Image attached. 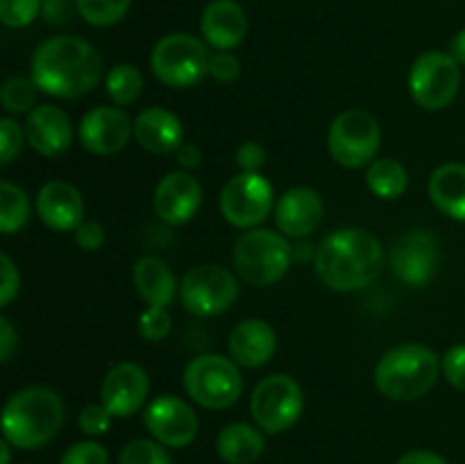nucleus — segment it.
I'll list each match as a JSON object with an SVG mask.
<instances>
[{"mask_svg":"<svg viewBox=\"0 0 465 464\" xmlns=\"http://www.w3.org/2000/svg\"><path fill=\"white\" fill-rule=\"evenodd\" d=\"M30 77L41 94L80 98L103 80V57L82 36H50L32 55Z\"/></svg>","mask_w":465,"mask_h":464,"instance_id":"f257e3e1","label":"nucleus"},{"mask_svg":"<svg viewBox=\"0 0 465 464\" xmlns=\"http://www.w3.org/2000/svg\"><path fill=\"white\" fill-rule=\"evenodd\" d=\"M384 248L372 232L361 227H341L316 246L318 277L331 291H359L380 277Z\"/></svg>","mask_w":465,"mask_h":464,"instance_id":"f03ea898","label":"nucleus"},{"mask_svg":"<svg viewBox=\"0 0 465 464\" xmlns=\"http://www.w3.org/2000/svg\"><path fill=\"white\" fill-rule=\"evenodd\" d=\"M66 421V405L50 387H25L3 408V439L14 449L35 450L50 444Z\"/></svg>","mask_w":465,"mask_h":464,"instance_id":"7ed1b4c3","label":"nucleus"},{"mask_svg":"<svg viewBox=\"0 0 465 464\" xmlns=\"http://www.w3.org/2000/svg\"><path fill=\"white\" fill-rule=\"evenodd\" d=\"M440 358L425 344H402L381 355L375 367V387L381 396L398 403L422 398L436 387Z\"/></svg>","mask_w":465,"mask_h":464,"instance_id":"20e7f679","label":"nucleus"},{"mask_svg":"<svg viewBox=\"0 0 465 464\" xmlns=\"http://www.w3.org/2000/svg\"><path fill=\"white\" fill-rule=\"evenodd\" d=\"M293 262V248L289 237L280 230L252 227L236 239L232 250V264L241 280L254 287L275 285L286 276Z\"/></svg>","mask_w":465,"mask_h":464,"instance_id":"39448f33","label":"nucleus"},{"mask_svg":"<svg viewBox=\"0 0 465 464\" xmlns=\"http://www.w3.org/2000/svg\"><path fill=\"white\" fill-rule=\"evenodd\" d=\"M209 59L212 50L207 41L186 32H173L154 44L150 68L162 85L171 89H189L207 76Z\"/></svg>","mask_w":465,"mask_h":464,"instance_id":"423d86ee","label":"nucleus"},{"mask_svg":"<svg viewBox=\"0 0 465 464\" xmlns=\"http://www.w3.org/2000/svg\"><path fill=\"white\" fill-rule=\"evenodd\" d=\"M184 389L200 408L227 409L243 394V376L232 358L216 353L198 355L184 368Z\"/></svg>","mask_w":465,"mask_h":464,"instance_id":"0eeeda50","label":"nucleus"},{"mask_svg":"<svg viewBox=\"0 0 465 464\" xmlns=\"http://www.w3.org/2000/svg\"><path fill=\"white\" fill-rule=\"evenodd\" d=\"M381 146V126L366 109H345L331 121L327 148L331 159L345 168L371 166Z\"/></svg>","mask_w":465,"mask_h":464,"instance_id":"6e6552de","label":"nucleus"},{"mask_svg":"<svg viewBox=\"0 0 465 464\" xmlns=\"http://www.w3.org/2000/svg\"><path fill=\"white\" fill-rule=\"evenodd\" d=\"M302 387L286 373L262 378L250 396V412H252L254 423L268 435H280L293 428L302 417Z\"/></svg>","mask_w":465,"mask_h":464,"instance_id":"1a4fd4ad","label":"nucleus"},{"mask_svg":"<svg viewBox=\"0 0 465 464\" xmlns=\"http://www.w3.org/2000/svg\"><path fill=\"white\" fill-rule=\"evenodd\" d=\"M461 86V66L443 50H427L409 71V91L418 107L439 112L454 103Z\"/></svg>","mask_w":465,"mask_h":464,"instance_id":"9d476101","label":"nucleus"},{"mask_svg":"<svg viewBox=\"0 0 465 464\" xmlns=\"http://www.w3.org/2000/svg\"><path fill=\"white\" fill-rule=\"evenodd\" d=\"M180 298L186 312L195 317H216L227 312L239 298V282L221 264H203L182 277Z\"/></svg>","mask_w":465,"mask_h":464,"instance_id":"9b49d317","label":"nucleus"},{"mask_svg":"<svg viewBox=\"0 0 465 464\" xmlns=\"http://www.w3.org/2000/svg\"><path fill=\"white\" fill-rule=\"evenodd\" d=\"M275 209V189L262 173H239L221 191V214L230 226L252 230Z\"/></svg>","mask_w":465,"mask_h":464,"instance_id":"f8f14e48","label":"nucleus"},{"mask_svg":"<svg viewBox=\"0 0 465 464\" xmlns=\"http://www.w3.org/2000/svg\"><path fill=\"white\" fill-rule=\"evenodd\" d=\"M143 423L153 439L166 449H184L198 437L200 421L195 409L175 394H162L145 405Z\"/></svg>","mask_w":465,"mask_h":464,"instance_id":"ddd939ff","label":"nucleus"},{"mask_svg":"<svg viewBox=\"0 0 465 464\" xmlns=\"http://www.w3.org/2000/svg\"><path fill=\"white\" fill-rule=\"evenodd\" d=\"M134 135V121L130 114L116 105H100V107L89 109L82 116L77 136L84 150L98 157L121 153L127 146L130 136Z\"/></svg>","mask_w":465,"mask_h":464,"instance_id":"4468645a","label":"nucleus"},{"mask_svg":"<svg viewBox=\"0 0 465 464\" xmlns=\"http://www.w3.org/2000/svg\"><path fill=\"white\" fill-rule=\"evenodd\" d=\"M439 239L430 230H411L391 250V268L398 280L409 287L430 285L439 271Z\"/></svg>","mask_w":465,"mask_h":464,"instance_id":"2eb2a0df","label":"nucleus"},{"mask_svg":"<svg viewBox=\"0 0 465 464\" xmlns=\"http://www.w3.org/2000/svg\"><path fill=\"white\" fill-rule=\"evenodd\" d=\"M150 394V378L136 362H118L104 376L100 387V403L114 419L134 417L145 408Z\"/></svg>","mask_w":465,"mask_h":464,"instance_id":"dca6fc26","label":"nucleus"},{"mask_svg":"<svg viewBox=\"0 0 465 464\" xmlns=\"http://www.w3.org/2000/svg\"><path fill=\"white\" fill-rule=\"evenodd\" d=\"M154 212L168 226H184L203 205V185L189 171H173L159 180L153 196Z\"/></svg>","mask_w":465,"mask_h":464,"instance_id":"f3484780","label":"nucleus"},{"mask_svg":"<svg viewBox=\"0 0 465 464\" xmlns=\"http://www.w3.org/2000/svg\"><path fill=\"white\" fill-rule=\"evenodd\" d=\"M325 214L321 194L312 187H293L277 198L272 217L277 230L289 239H309L318 230Z\"/></svg>","mask_w":465,"mask_h":464,"instance_id":"a211bd4d","label":"nucleus"},{"mask_svg":"<svg viewBox=\"0 0 465 464\" xmlns=\"http://www.w3.org/2000/svg\"><path fill=\"white\" fill-rule=\"evenodd\" d=\"M23 130L27 146L44 157H59L73 146L71 118L57 105H36L27 114Z\"/></svg>","mask_w":465,"mask_h":464,"instance_id":"6ab92c4d","label":"nucleus"},{"mask_svg":"<svg viewBox=\"0 0 465 464\" xmlns=\"http://www.w3.org/2000/svg\"><path fill=\"white\" fill-rule=\"evenodd\" d=\"M36 214L54 232H75L84 221V198L75 185L50 180L36 194Z\"/></svg>","mask_w":465,"mask_h":464,"instance_id":"aec40b11","label":"nucleus"},{"mask_svg":"<svg viewBox=\"0 0 465 464\" xmlns=\"http://www.w3.org/2000/svg\"><path fill=\"white\" fill-rule=\"evenodd\" d=\"M203 39L213 50H234L248 35V14L236 0H212L200 16Z\"/></svg>","mask_w":465,"mask_h":464,"instance_id":"412c9836","label":"nucleus"},{"mask_svg":"<svg viewBox=\"0 0 465 464\" xmlns=\"http://www.w3.org/2000/svg\"><path fill=\"white\" fill-rule=\"evenodd\" d=\"M227 348H230V358L239 367L259 368L271 362L275 355L277 332L263 318H245L230 332Z\"/></svg>","mask_w":465,"mask_h":464,"instance_id":"4be33fe9","label":"nucleus"},{"mask_svg":"<svg viewBox=\"0 0 465 464\" xmlns=\"http://www.w3.org/2000/svg\"><path fill=\"white\" fill-rule=\"evenodd\" d=\"M134 139L148 153L171 155L184 144V126L171 109L148 107L134 118Z\"/></svg>","mask_w":465,"mask_h":464,"instance_id":"5701e85b","label":"nucleus"},{"mask_svg":"<svg viewBox=\"0 0 465 464\" xmlns=\"http://www.w3.org/2000/svg\"><path fill=\"white\" fill-rule=\"evenodd\" d=\"M134 287L148 308H168L175 300L180 285L162 257H141L134 264Z\"/></svg>","mask_w":465,"mask_h":464,"instance_id":"b1692460","label":"nucleus"},{"mask_svg":"<svg viewBox=\"0 0 465 464\" xmlns=\"http://www.w3.org/2000/svg\"><path fill=\"white\" fill-rule=\"evenodd\" d=\"M427 191L440 214L465 223V164L450 162L436 168Z\"/></svg>","mask_w":465,"mask_h":464,"instance_id":"393cba45","label":"nucleus"},{"mask_svg":"<svg viewBox=\"0 0 465 464\" xmlns=\"http://www.w3.org/2000/svg\"><path fill=\"white\" fill-rule=\"evenodd\" d=\"M216 450L225 464H254L266 450L263 430L243 421L230 423L218 432Z\"/></svg>","mask_w":465,"mask_h":464,"instance_id":"a878e982","label":"nucleus"},{"mask_svg":"<svg viewBox=\"0 0 465 464\" xmlns=\"http://www.w3.org/2000/svg\"><path fill=\"white\" fill-rule=\"evenodd\" d=\"M366 185L377 198L395 200L407 191V168L393 157H380L366 168Z\"/></svg>","mask_w":465,"mask_h":464,"instance_id":"bb28decb","label":"nucleus"},{"mask_svg":"<svg viewBox=\"0 0 465 464\" xmlns=\"http://www.w3.org/2000/svg\"><path fill=\"white\" fill-rule=\"evenodd\" d=\"M32 214L30 198L25 191L14 182H0V232L3 235H16L27 226Z\"/></svg>","mask_w":465,"mask_h":464,"instance_id":"cd10ccee","label":"nucleus"},{"mask_svg":"<svg viewBox=\"0 0 465 464\" xmlns=\"http://www.w3.org/2000/svg\"><path fill=\"white\" fill-rule=\"evenodd\" d=\"M104 89L116 107H127L143 94V76L134 64H116L104 77Z\"/></svg>","mask_w":465,"mask_h":464,"instance_id":"c85d7f7f","label":"nucleus"},{"mask_svg":"<svg viewBox=\"0 0 465 464\" xmlns=\"http://www.w3.org/2000/svg\"><path fill=\"white\" fill-rule=\"evenodd\" d=\"M77 14L94 27H112L130 12L132 0H75Z\"/></svg>","mask_w":465,"mask_h":464,"instance_id":"c756f323","label":"nucleus"},{"mask_svg":"<svg viewBox=\"0 0 465 464\" xmlns=\"http://www.w3.org/2000/svg\"><path fill=\"white\" fill-rule=\"evenodd\" d=\"M36 91L39 86L32 77H9L0 89V103L9 114H30L36 107Z\"/></svg>","mask_w":465,"mask_h":464,"instance_id":"7c9ffc66","label":"nucleus"},{"mask_svg":"<svg viewBox=\"0 0 465 464\" xmlns=\"http://www.w3.org/2000/svg\"><path fill=\"white\" fill-rule=\"evenodd\" d=\"M118 464H173V458L157 439H132L123 446Z\"/></svg>","mask_w":465,"mask_h":464,"instance_id":"2f4dec72","label":"nucleus"},{"mask_svg":"<svg viewBox=\"0 0 465 464\" xmlns=\"http://www.w3.org/2000/svg\"><path fill=\"white\" fill-rule=\"evenodd\" d=\"M44 0H0V21L3 25L27 27L41 14Z\"/></svg>","mask_w":465,"mask_h":464,"instance_id":"473e14b6","label":"nucleus"},{"mask_svg":"<svg viewBox=\"0 0 465 464\" xmlns=\"http://www.w3.org/2000/svg\"><path fill=\"white\" fill-rule=\"evenodd\" d=\"M171 314L166 308H148L139 317V335L145 341H162L171 335Z\"/></svg>","mask_w":465,"mask_h":464,"instance_id":"72a5a7b5","label":"nucleus"},{"mask_svg":"<svg viewBox=\"0 0 465 464\" xmlns=\"http://www.w3.org/2000/svg\"><path fill=\"white\" fill-rule=\"evenodd\" d=\"M112 414L103 403H89L77 414V426L86 437H103L112 428Z\"/></svg>","mask_w":465,"mask_h":464,"instance_id":"f704fd0d","label":"nucleus"},{"mask_svg":"<svg viewBox=\"0 0 465 464\" xmlns=\"http://www.w3.org/2000/svg\"><path fill=\"white\" fill-rule=\"evenodd\" d=\"M59 464H109V453L98 441H77L64 450Z\"/></svg>","mask_w":465,"mask_h":464,"instance_id":"c9c22d12","label":"nucleus"},{"mask_svg":"<svg viewBox=\"0 0 465 464\" xmlns=\"http://www.w3.org/2000/svg\"><path fill=\"white\" fill-rule=\"evenodd\" d=\"M23 144H27L25 130L14 118H3L0 121V157H3L0 162H14L21 155Z\"/></svg>","mask_w":465,"mask_h":464,"instance_id":"e433bc0d","label":"nucleus"},{"mask_svg":"<svg viewBox=\"0 0 465 464\" xmlns=\"http://www.w3.org/2000/svg\"><path fill=\"white\" fill-rule=\"evenodd\" d=\"M21 291V271L7 253L0 255V308H7Z\"/></svg>","mask_w":465,"mask_h":464,"instance_id":"4c0bfd02","label":"nucleus"},{"mask_svg":"<svg viewBox=\"0 0 465 464\" xmlns=\"http://www.w3.org/2000/svg\"><path fill=\"white\" fill-rule=\"evenodd\" d=\"M207 76L212 77V80L223 82V85L234 82L236 77L241 76L239 57H236L234 53H230V50H216V53H212V59H209Z\"/></svg>","mask_w":465,"mask_h":464,"instance_id":"58836bf2","label":"nucleus"},{"mask_svg":"<svg viewBox=\"0 0 465 464\" xmlns=\"http://www.w3.org/2000/svg\"><path fill=\"white\" fill-rule=\"evenodd\" d=\"M440 371H443L445 380H448L454 389L465 391V344L452 346V348L440 358Z\"/></svg>","mask_w":465,"mask_h":464,"instance_id":"ea45409f","label":"nucleus"},{"mask_svg":"<svg viewBox=\"0 0 465 464\" xmlns=\"http://www.w3.org/2000/svg\"><path fill=\"white\" fill-rule=\"evenodd\" d=\"M266 148L259 141H243L234 155V162L239 164L241 173H259L266 166Z\"/></svg>","mask_w":465,"mask_h":464,"instance_id":"a19ab883","label":"nucleus"},{"mask_svg":"<svg viewBox=\"0 0 465 464\" xmlns=\"http://www.w3.org/2000/svg\"><path fill=\"white\" fill-rule=\"evenodd\" d=\"M77 12L75 0H44L41 5V16L50 23V25L64 27L73 21Z\"/></svg>","mask_w":465,"mask_h":464,"instance_id":"79ce46f5","label":"nucleus"},{"mask_svg":"<svg viewBox=\"0 0 465 464\" xmlns=\"http://www.w3.org/2000/svg\"><path fill=\"white\" fill-rule=\"evenodd\" d=\"M107 241V232L98 221H82L80 227L75 230V244L86 253H95Z\"/></svg>","mask_w":465,"mask_h":464,"instance_id":"37998d69","label":"nucleus"},{"mask_svg":"<svg viewBox=\"0 0 465 464\" xmlns=\"http://www.w3.org/2000/svg\"><path fill=\"white\" fill-rule=\"evenodd\" d=\"M18 348V335L7 317H0V362L7 364Z\"/></svg>","mask_w":465,"mask_h":464,"instance_id":"c03bdc74","label":"nucleus"},{"mask_svg":"<svg viewBox=\"0 0 465 464\" xmlns=\"http://www.w3.org/2000/svg\"><path fill=\"white\" fill-rule=\"evenodd\" d=\"M175 159H177V166H180L182 171L191 173L193 168H198L200 164H203V150H200V146L193 144V141H184V144L177 148Z\"/></svg>","mask_w":465,"mask_h":464,"instance_id":"a18cd8bd","label":"nucleus"},{"mask_svg":"<svg viewBox=\"0 0 465 464\" xmlns=\"http://www.w3.org/2000/svg\"><path fill=\"white\" fill-rule=\"evenodd\" d=\"M395 464H450L443 455L434 453V450H409Z\"/></svg>","mask_w":465,"mask_h":464,"instance_id":"49530a36","label":"nucleus"},{"mask_svg":"<svg viewBox=\"0 0 465 464\" xmlns=\"http://www.w3.org/2000/svg\"><path fill=\"white\" fill-rule=\"evenodd\" d=\"M291 248H293L295 262H307V259L316 257V248H313L309 239H295L293 244H291Z\"/></svg>","mask_w":465,"mask_h":464,"instance_id":"de8ad7c7","label":"nucleus"},{"mask_svg":"<svg viewBox=\"0 0 465 464\" xmlns=\"http://www.w3.org/2000/svg\"><path fill=\"white\" fill-rule=\"evenodd\" d=\"M450 55L459 62V66H465V27L454 35V39L450 41Z\"/></svg>","mask_w":465,"mask_h":464,"instance_id":"09e8293b","label":"nucleus"},{"mask_svg":"<svg viewBox=\"0 0 465 464\" xmlns=\"http://www.w3.org/2000/svg\"><path fill=\"white\" fill-rule=\"evenodd\" d=\"M12 462V444L7 439L0 441V464Z\"/></svg>","mask_w":465,"mask_h":464,"instance_id":"8fccbe9b","label":"nucleus"}]
</instances>
